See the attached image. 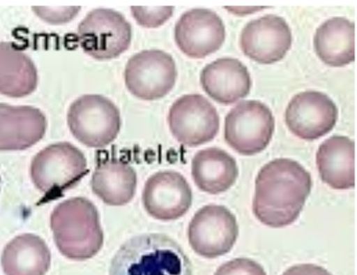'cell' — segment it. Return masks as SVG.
Segmentation results:
<instances>
[{
  "instance_id": "obj_1",
  "label": "cell",
  "mask_w": 357,
  "mask_h": 275,
  "mask_svg": "<svg viewBox=\"0 0 357 275\" xmlns=\"http://www.w3.org/2000/svg\"><path fill=\"white\" fill-rule=\"evenodd\" d=\"M311 188L310 173L299 163L289 158L274 159L257 177L254 214L268 227H287L299 217Z\"/></svg>"
},
{
  "instance_id": "obj_2",
  "label": "cell",
  "mask_w": 357,
  "mask_h": 275,
  "mask_svg": "<svg viewBox=\"0 0 357 275\" xmlns=\"http://www.w3.org/2000/svg\"><path fill=\"white\" fill-rule=\"evenodd\" d=\"M109 275H193L191 260L168 235L146 234L124 242L111 262Z\"/></svg>"
},
{
  "instance_id": "obj_3",
  "label": "cell",
  "mask_w": 357,
  "mask_h": 275,
  "mask_svg": "<svg viewBox=\"0 0 357 275\" xmlns=\"http://www.w3.org/2000/svg\"><path fill=\"white\" fill-rule=\"evenodd\" d=\"M55 244L70 260L83 261L96 256L104 244L99 211L86 198L61 202L51 215Z\"/></svg>"
},
{
  "instance_id": "obj_4",
  "label": "cell",
  "mask_w": 357,
  "mask_h": 275,
  "mask_svg": "<svg viewBox=\"0 0 357 275\" xmlns=\"http://www.w3.org/2000/svg\"><path fill=\"white\" fill-rule=\"evenodd\" d=\"M87 172L83 152L68 142L45 147L34 157L31 165L32 181L47 200L74 188Z\"/></svg>"
},
{
  "instance_id": "obj_5",
  "label": "cell",
  "mask_w": 357,
  "mask_h": 275,
  "mask_svg": "<svg viewBox=\"0 0 357 275\" xmlns=\"http://www.w3.org/2000/svg\"><path fill=\"white\" fill-rule=\"evenodd\" d=\"M119 110L101 95H84L71 104L68 124L75 139L100 149L112 143L121 129Z\"/></svg>"
},
{
  "instance_id": "obj_6",
  "label": "cell",
  "mask_w": 357,
  "mask_h": 275,
  "mask_svg": "<svg viewBox=\"0 0 357 275\" xmlns=\"http://www.w3.org/2000/svg\"><path fill=\"white\" fill-rule=\"evenodd\" d=\"M275 119L270 107L259 101H244L225 117V139L236 151L255 155L271 142Z\"/></svg>"
},
{
  "instance_id": "obj_7",
  "label": "cell",
  "mask_w": 357,
  "mask_h": 275,
  "mask_svg": "<svg viewBox=\"0 0 357 275\" xmlns=\"http://www.w3.org/2000/svg\"><path fill=\"white\" fill-rule=\"evenodd\" d=\"M83 50L97 60L119 57L129 48L132 26L123 15L112 9H95L78 26Z\"/></svg>"
},
{
  "instance_id": "obj_8",
  "label": "cell",
  "mask_w": 357,
  "mask_h": 275,
  "mask_svg": "<svg viewBox=\"0 0 357 275\" xmlns=\"http://www.w3.org/2000/svg\"><path fill=\"white\" fill-rule=\"evenodd\" d=\"M176 77L174 59L167 52L155 49L133 55L124 72L128 90L145 101L165 97L174 87Z\"/></svg>"
},
{
  "instance_id": "obj_9",
  "label": "cell",
  "mask_w": 357,
  "mask_h": 275,
  "mask_svg": "<svg viewBox=\"0 0 357 275\" xmlns=\"http://www.w3.org/2000/svg\"><path fill=\"white\" fill-rule=\"evenodd\" d=\"M238 237L237 219L230 209L209 205L196 212L188 228L189 244L199 256L215 258L234 248Z\"/></svg>"
},
{
  "instance_id": "obj_10",
  "label": "cell",
  "mask_w": 357,
  "mask_h": 275,
  "mask_svg": "<svg viewBox=\"0 0 357 275\" xmlns=\"http://www.w3.org/2000/svg\"><path fill=\"white\" fill-rule=\"evenodd\" d=\"M168 122L173 136L188 147L211 142L220 126L218 110L201 94H186L176 100L170 107Z\"/></svg>"
},
{
  "instance_id": "obj_11",
  "label": "cell",
  "mask_w": 357,
  "mask_h": 275,
  "mask_svg": "<svg viewBox=\"0 0 357 275\" xmlns=\"http://www.w3.org/2000/svg\"><path fill=\"white\" fill-rule=\"evenodd\" d=\"M338 107L328 95L317 91H303L291 100L284 113L286 124L294 135L314 140L333 129Z\"/></svg>"
},
{
  "instance_id": "obj_12",
  "label": "cell",
  "mask_w": 357,
  "mask_h": 275,
  "mask_svg": "<svg viewBox=\"0 0 357 275\" xmlns=\"http://www.w3.org/2000/svg\"><path fill=\"white\" fill-rule=\"evenodd\" d=\"M142 200L144 207L153 218L176 221L191 208L192 192L181 173L159 172L147 179Z\"/></svg>"
},
{
  "instance_id": "obj_13",
  "label": "cell",
  "mask_w": 357,
  "mask_h": 275,
  "mask_svg": "<svg viewBox=\"0 0 357 275\" xmlns=\"http://www.w3.org/2000/svg\"><path fill=\"white\" fill-rule=\"evenodd\" d=\"M176 43L183 54L192 58H204L224 44V22L208 8H193L183 14L175 28Z\"/></svg>"
},
{
  "instance_id": "obj_14",
  "label": "cell",
  "mask_w": 357,
  "mask_h": 275,
  "mask_svg": "<svg viewBox=\"0 0 357 275\" xmlns=\"http://www.w3.org/2000/svg\"><path fill=\"white\" fill-rule=\"evenodd\" d=\"M293 41L286 20L267 15L252 20L241 35V47L247 57L259 64H270L282 60Z\"/></svg>"
},
{
  "instance_id": "obj_15",
  "label": "cell",
  "mask_w": 357,
  "mask_h": 275,
  "mask_svg": "<svg viewBox=\"0 0 357 275\" xmlns=\"http://www.w3.org/2000/svg\"><path fill=\"white\" fill-rule=\"evenodd\" d=\"M47 127V117L40 110L0 103V151L29 149L40 142Z\"/></svg>"
},
{
  "instance_id": "obj_16",
  "label": "cell",
  "mask_w": 357,
  "mask_h": 275,
  "mask_svg": "<svg viewBox=\"0 0 357 275\" xmlns=\"http://www.w3.org/2000/svg\"><path fill=\"white\" fill-rule=\"evenodd\" d=\"M203 89L219 103L229 105L250 94L252 80L248 68L238 59L220 58L203 68Z\"/></svg>"
},
{
  "instance_id": "obj_17",
  "label": "cell",
  "mask_w": 357,
  "mask_h": 275,
  "mask_svg": "<svg viewBox=\"0 0 357 275\" xmlns=\"http://www.w3.org/2000/svg\"><path fill=\"white\" fill-rule=\"evenodd\" d=\"M321 179L334 189L356 186V144L346 136L334 135L321 144L317 153Z\"/></svg>"
},
{
  "instance_id": "obj_18",
  "label": "cell",
  "mask_w": 357,
  "mask_h": 275,
  "mask_svg": "<svg viewBox=\"0 0 357 275\" xmlns=\"http://www.w3.org/2000/svg\"><path fill=\"white\" fill-rule=\"evenodd\" d=\"M314 47L324 64L342 67L356 60L355 22L344 17H333L317 29Z\"/></svg>"
},
{
  "instance_id": "obj_19",
  "label": "cell",
  "mask_w": 357,
  "mask_h": 275,
  "mask_svg": "<svg viewBox=\"0 0 357 275\" xmlns=\"http://www.w3.org/2000/svg\"><path fill=\"white\" fill-rule=\"evenodd\" d=\"M192 175L202 191L218 195L234 185L238 168L230 154L218 147H208L199 150L193 156Z\"/></svg>"
},
{
  "instance_id": "obj_20",
  "label": "cell",
  "mask_w": 357,
  "mask_h": 275,
  "mask_svg": "<svg viewBox=\"0 0 357 275\" xmlns=\"http://www.w3.org/2000/svg\"><path fill=\"white\" fill-rule=\"evenodd\" d=\"M51 251L38 235L16 237L3 251L1 265L6 275H45L51 267Z\"/></svg>"
},
{
  "instance_id": "obj_21",
  "label": "cell",
  "mask_w": 357,
  "mask_h": 275,
  "mask_svg": "<svg viewBox=\"0 0 357 275\" xmlns=\"http://www.w3.org/2000/svg\"><path fill=\"white\" fill-rule=\"evenodd\" d=\"M91 188L105 204L126 205L132 201L137 188L136 172L127 163L112 159L100 163L91 178Z\"/></svg>"
},
{
  "instance_id": "obj_22",
  "label": "cell",
  "mask_w": 357,
  "mask_h": 275,
  "mask_svg": "<svg viewBox=\"0 0 357 275\" xmlns=\"http://www.w3.org/2000/svg\"><path fill=\"white\" fill-rule=\"evenodd\" d=\"M37 86V68L31 59L14 45L0 43V94L24 97Z\"/></svg>"
},
{
  "instance_id": "obj_23",
  "label": "cell",
  "mask_w": 357,
  "mask_h": 275,
  "mask_svg": "<svg viewBox=\"0 0 357 275\" xmlns=\"http://www.w3.org/2000/svg\"><path fill=\"white\" fill-rule=\"evenodd\" d=\"M173 6L165 8H140L134 6L132 10L133 17L137 20L139 24L146 28H156L165 24L174 12Z\"/></svg>"
},
{
  "instance_id": "obj_24",
  "label": "cell",
  "mask_w": 357,
  "mask_h": 275,
  "mask_svg": "<svg viewBox=\"0 0 357 275\" xmlns=\"http://www.w3.org/2000/svg\"><path fill=\"white\" fill-rule=\"evenodd\" d=\"M215 275H267L263 267L250 258H235L222 265Z\"/></svg>"
},
{
  "instance_id": "obj_25",
  "label": "cell",
  "mask_w": 357,
  "mask_h": 275,
  "mask_svg": "<svg viewBox=\"0 0 357 275\" xmlns=\"http://www.w3.org/2000/svg\"><path fill=\"white\" fill-rule=\"evenodd\" d=\"M80 8H33L35 14L52 24H66L80 11Z\"/></svg>"
},
{
  "instance_id": "obj_26",
  "label": "cell",
  "mask_w": 357,
  "mask_h": 275,
  "mask_svg": "<svg viewBox=\"0 0 357 275\" xmlns=\"http://www.w3.org/2000/svg\"><path fill=\"white\" fill-rule=\"evenodd\" d=\"M282 275H333L322 267L313 264H301L291 267Z\"/></svg>"
}]
</instances>
